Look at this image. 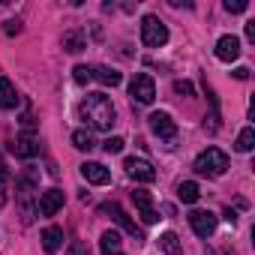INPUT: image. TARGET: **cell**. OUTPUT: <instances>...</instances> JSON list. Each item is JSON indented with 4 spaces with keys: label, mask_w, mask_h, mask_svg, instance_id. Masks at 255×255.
Here are the masks:
<instances>
[{
    "label": "cell",
    "mask_w": 255,
    "mask_h": 255,
    "mask_svg": "<svg viewBox=\"0 0 255 255\" xmlns=\"http://www.w3.org/2000/svg\"><path fill=\"white\" fill-rule=\"evenodd\" d=\"M123 144H126V141H123L120 135H111V138H105V141H102L105 153H120V150H123Z\"/></svg>",
    "instance_id": "24"
},
{
    "label": "cell",
    "mask_w": 255,
    "mask_h": 255,
    "mask_svg": "<svg viewBox=\"0 0 255 255\" xmlns=\"http://www.w3.org/2000/svg\"><path fill=\"white\" fill-rule=\"evenodd\" d=\"M63 48H66L69 54H78V51L87 48V42H84V36H81L78 30H66V33H63Z\"/></svg>",
    "instance_id": "20"
},
{
    "label": "cell",
    "mask_w": 255,
    "mask_h": 255,
    "mask_svg": "<svg viewBox=\"0 0 255 255\" xmlns=\"http://www.w3.org/2000/svg\"><path fill=\"white\" fill-rule=\"evenodd\" d=\"M99 210H102V213H111V219H114V222H117V225H120V228H123L126 234H132L135 240H144L141 228H138V225H135V222L129 219V213H126V210H123V207H120L117 201H105V204H102Z\"/></svg>",
    "instance_id": "5"
},
{
    "label": "cell",
    "mask_w": 255,
    "mask_h": 255,
    "mask_svg": "<svg viewBox=\"0 0 255 255\" xmlns=\"http://www.w3.org/2000/svg\"><path fill=\"white\" fill-rule=\"evenodd\" d=\"M18 93H15V84L9 81V78H0V108L3 111H12V108H18Z\"/></svg>",
    "instance_id": "14"
},
{
    "label": "cell",
    "mask_w": 255,
    "mask_h": 255,
    "mask_svg": "<svg viewBox=\"0 0 255 255\" xmlns=\"http://www.w3.org/2000/svg\"><path fill=\"white\" fill-rule=\"evenodd\" d=\"M72 78H75L78 84H87V81L93 78V66H75V69H72Z\"/></svg>",
    "instance_id": "23"
},
{
    "label": "cell",
    "mask_w": 255,
    "mask_h": 255,
    "mask_svg": "<svg viewBox=\"0 0 255 255\" xmlns=\"http://www.w3.org/2000/svg\"><path fill=\"white\" fill-rule=\"evenodd\" d=\"M93 78H96L99 84H105V87H117V84L123 81V75H120L117 69H111V66H96V69H93Z\"/></svg>",
    "instance_id": "16"
},
{
    "label": "cell",
    "mask_w": 255,
    "mask_h": 255,
    "mask_svg": "<svg viewBox=\"0 0 255 255\" xmlns=\"http://www.w3.org/2000/svg\"><path fill=\"white\" fill-rule=\"evenodd\" d=\"M246 39H249V42H255V21H249V24H246Z\"/></svg>",
    "instance_id": "29"
},
{
    "label": "cell",
    "mask_w": 255,
    "mask_h": 255,
    "mask_svg": "<svg viewBox=\"0 0 255 255\" xmlns=\"http://www.w3.org/2000/svg\"><path fill=\"white\" fill-rule=\"evenodd\" d=\"M141 42L147 48H162L168 42V27L156 15H144L141 18Z\"/></svg>",
    "instance_id": "3"
},
{
    "label": "cell",
    "mask_w": 255,
    "mask_h": 255,
    "mask_svg": "<svg viewBox=\"0 0 255 255\" xmlns=\"http://www.w3.org/2000/svg\"><path fill=\"white\" fill-rule=\"evenodd\" d=\"M78 111L93 129H111L117 123V111H114V105H111V99L105 93H87V99L81 102Z\"/></svg>",
    "instance_id": "1"
},
{
    "label": "cell",
    "mask_w": 255,
    "mask_h": 255,
    "mask_svg": "<svg viewBox=\"0 0 255 255\" xmlns=\"http://www.w3.org/2000/svg\"><path fill=\"white\" fill-rule=\"evenodd\" d=\"M189 225H192V231L198 237H210L216 231V213H210V210H192L189 213Z\"/></svg>",
    "instance_id": "8"
},
{
    "label": "cell",
    "mask_w": 255,
    "mask_h": 255,
    "mask_svg": "<svg viewBox=\"0 0 255 255\" xmlns=\"http://www.w3.org/2000/svg\"><path fill=\"white\" fill-rule=\"evenodd\" d=\"M147 123H150V132H153L156 138H165V141H174V138H177V123L171 120V114L153 111V114L147 117Z\"/></svg>",
    "instance_id": "6"
},
{
    "label": "cell",
    "mask_w": 255,
    "mask_h": 255,
    "mask_svg": "<svg viewBox=\"0 0 255 255\" xmlns=\"http://www.w3.org/2000/svg\"><path fill=\"white\" fill-rule=\"evenodd\" d=\"M81 174H84L87 183H96V186H108L111 183V171L105 165H99V162H84L81 165Z\"/></svg>",
    "instance_id": "12"
},
{
    "label": "cell",
    "mask_w": 255,
    "mask_h": 255,
    "mask_svg": "<svg viewBox=\"0 0 255 255\" xmlns=\"http://www.w3.org/2000/svg\"><path fill=\"white\" fill-rule=\"evenodd\" d=\"M72 144H75L78 150H93V147H96V141H93V135H90L87 129H75V132H72Z\"/></svg>",
    "instance_id": "22"
},
{
    "label": "cell",
    "mask_w": 255,
    "mask_h": 255,
    "mask_svg": "<svg viewBox=\"0 0 255 255\" xmlns=\"http://www.w3.org/2000/svg\"><path fill=\"white\" fill-rule=\"evenodd\" d=\"M216 57L219 60H225V63H231V60H237L240 57V39L237 36H219V42H216Z\"/></svg>",
    "instance_id": "11"
},
{
    "label": "cell",
    "mask_w": 255,
    "mask_h": 255,
    "mask_svg": "<svg viewBox=\"0 0 255 255\" xmlns=\"http://www.w3.org/2000/svg\"><path fill=\"white\" fill-rule=\"evenodd\" d=\"M9 150H12L15 156H21V159H33V156L39 153V144H36L33 135H18V138L9 144Z\"/></svg>",
    "instance_id": "13"
},
{
    "label": "cell",
    "mask_w": 255,
    "mask_h": 255,
    "mask_svg": "<svg viewBox=\"0 0 255 255\" xmlns=\"http://www.w3.org/2000/svg\"><path fill=\"white\" fill-rule=\"evenodd\" d=\"M99 249H102V255H120V234L117 231H102V237H99Z\"/></svg>",
    "instance_id": "17"
},
{
    "label": "cell",
    "mask_w": 255,
    "mask_h": 255,
    "mask_svg": "<svg viewBox=\"0 0 255 255\" xmlns=\"http://www.w3.org/2000/svg\"><path fill=\"white\" fill-rule=\"evenodd\" d=\"M129 96H132L135 102H141V105H150V102L156 99V84H153V78H150L147 72L132 75V81H129Z\"/></svg>",
    "instance_id": "4"
},
{
    "label": "cell",
    "mask_w": 255,
    "mask_h": 255,
    "mask_svg": "<svg viewBox=\"0 0 255 255\" xmlns=\"http://www.w3.org/2000/svg\"><path fill=\"white\" fill-rule=\"evenodd\" d=\"M60 246H63V228L48 225V228L42 231V249H45L48 255H54V252H60Z\"/></svg>",
    "instance_id": "15"
},
{
    "label": "cell",
    "mask_w": 255,
    "mask_h": 255,
    "mask_svg": "<svg viewBox=\"0 0 255 255\" xmlns=\"http://www.w3.org/2000/svg\"><path fill=\"white\" fill-rule=\"evenodd\" d=\"M234 78L246 81V78H249V69H246V66H237V69H234Z\"/></svg>",
    "instance_id": "28"
},
{
    "label": "cell",
    "mask_w": 255,
    "mask_h": 255,
    "mask_svg": "<svg viewBox=\"0 0 255 255\" xmlns=\"http://www.w3.org/2000/svg\"><path fill=\"white\" fill-rule=\"evenodd\" d=\"M123 168H126V174H129V177H135L138 183H153V180H156V168H153L147 159L129 156V159L123 162Z\"/></svg>",
    "instance_id": "7"
},
{
    "label": "cell",
    "mask_w": 255,
    "mask_h": 255,
    "mask_svg": "<svg viewBox=\"0 0 255 255\" xmlns=\"http://www.w3.org/2000/svg\"><path fill=\"white\" fill-rule=\"evenodd\" d=\"M120 255H123V252H120Z\"/></svg>",
    "instance_id": "31"
},
{
    "label": "cell",
    "mask_w": 255,
    "mask_h": 255,
    "mask_svg": "<svg viewBox=\"0 0 255 255\" xmlns=\"http://www.w3.org/2000/svg\"><path fill=\"white\" fill-rule=\"evenodd\" d=\"M225 219H228V222H231V225H234V219H237V213H234V210H231V207H228V210H225Z\"/></svg>",
    "instance_id": "30"
},
{
    "label": "cell",
    "mask_w": 255,
    "mask_h": 255,
    "mask_svg": "<svg viewBox=\"0 0 255 255\" xmlns=\"http://www.w3.org/2000/svg\"><path fill=\"white\" fill-rule=\"evenodd\" d=\"M174 93H177V96H192L195 90H192L189 81H174Z\"/></svg>",
    "instance_id": "25"
},
{
    "label": "cell",
    "mask_w": 255,
    "mask_h": 255,
    "mask_svg": "<svg viewBox=\"0 0 255 255\" xmlns=\"http://www.w3.org/2000/svg\"><path fill=\"white\" fill-rule=\"evenodd\" d=\"M3 33H6V36H18V33H21V21H6V24H3Z\"/></svg>",
    "instance_id": "27"
},
{
    "label": "cell",
    "mask_w": 255,
    "mask_h": 255,
    "mask_svg": "<svg viewBox=\"0 0 255 255\" xmlns=\"http://www.w3.org/2000/svg\"><path fill=\"white\" fill-rule=\"evenodd\" d=\"M252 147H255V129H252V126H243L240 135H237V150L240 153H249Z\"/></svg>",
    "instance_id": "21"
},
{
    "label": "cell",
    "mask_w": 255,
    "mask_h": 255,
    "mask_svg": "<svg viewBox=\"0 0 255 255\" xmlns=\"http://www.w3.org/2000/svg\"><path fill=\"white\" fill-rule=\"evenodd\" d=\"M159 249H162L165 255H180V252H183L180 237H177L174 231H162V234H159Z\"/></svg>",
    "instance_id": "18"
},
{
    "label": "cell",
    "mask_w": 255,
    "mask_h": 255,
    "mask_svg": "<svg viewBox=\"0 0 255 255\" xmlns=\"http://www.w3.org/2000/svg\"><path fill=\"white\" fill-rule=\"evenodd\" d=\"M132 201H135V207H138L144 225H153V222L159 219V213L153 210V195H150L147 189H135V192H132Z\"/></svg>",
    "instance_id": "9"
},
{
    "label": "cell",
    "mask_w": 255,
    "mask_h": 255,
    "mask_svg": "<svg viewBox=\"0 0 255 255\" xmlns=\"http://www.w3.org/2000/svg\"><path fill=\"white\" fill-rule=\"evenodd\" d=\"M198 195H201V189H198V183H195V180H183V183L177 186V198H180L183 204H195V201H198Z\"/></svg>",
    "instance_id": "19"
},
{
    "label": "cell",
    "mask_w": 255,
    "mask_h": 255,
    "mask_svg": "<svg viewBox=\"0 0 255 255\" xmlns=\"http://www.w3.org/2000/svg\"><path fill=\"white\" fill-rule=\"evenodd\" d=\"M246 6H249L246 0H228V3H225V9H228V12H243Z\"/></svg>",
    "instance_id": "26"
},
{
    "label": "cell",
    "mask_w": 255,
    "mask_h": 255,
    "mask_svg": "<svg viewBox=\"0 0 255 255\" xmlns=\"http://www.w3.org/2000/svg\"><path fill=\"white\" fill-rule=\"evenodd\" d=\"M63 189H57V186H51V189H45L42 195H39V213L42 216H54L57 210H63Z\"/></svg>",
    "instance_id": "10"
},
{
    "label": "cell",
    "mask_w": 255,
    "mask_h": 255,
    "mask_svg": "<svg viewBox=\"0 0 255 255\" xmlns=\"http://www.w3.org/2000/svg\"><path fill=\"white\" fill-rule=\"evenodd\" d=\"M192 168L198 174H204V177H222L225 168H228V153L219 150V147H207V150H201L195 156V165Z\"/></svg>",
    "instance_id": "2"
}]
</instances>
